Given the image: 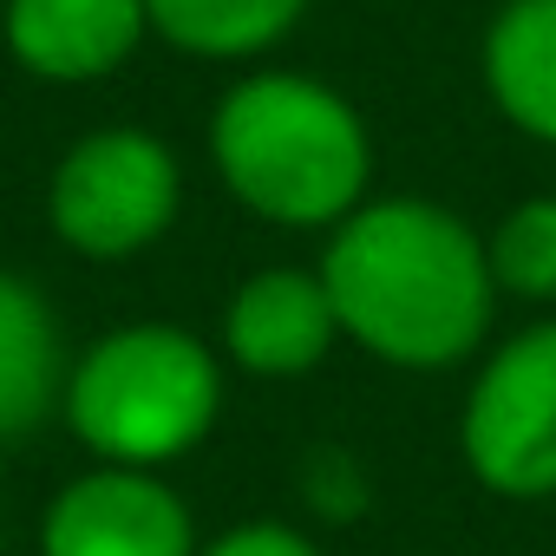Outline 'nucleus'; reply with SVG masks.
I'll use <instances>...</instances> for the list:
<instances>
[{"label": "nucleus", "instance_id": "nucleus-7", "mask_svg": "<svg viewBox=\"0 0 556 556\" xmlns=\"http://www.w3.org/2000/svg\"><path fill=\"white\" fill-rule=\"evenodd\" d=\"M334 334H341L334 295L308 268H262V275H249V282L229 295V315H223V348L255 380L315 374L328 361Z\"/></svg>", "mask_w": 556, "mask_h": 556}, {"label": "nucleus", "instance_id": "nucleus-13", "mask_svg": "<svg viewBox=\"0 0 556 556\" xmlns=\"http://www.w3.org/2000/svg\"><path fill=\"white\" fill-rule=\"evenodd\" d=\"M302 497H308L315 517H328V523H354V517L367 510V471H361V458L341 452V445L308 452V465H302Z\"/></svg>", "mask_w": 556, "mask_h": 556}, {"label": "nucleus", "instance_id": "nucleus-3", "mask_svg": "<svg viewBox=\"0 0 556 556\" xmlns=\"http://www.w3.org/2000/svg\"><path fill=\"white\" fill-rule=\"evenodd\" d=\"M223 406L216 354L164 321H131L92 341L66 380V419L105 465H164L203 445Z\"/></svg>", "mask_w": 556, "mask_h": 556}, {"label": "nucleus", "instance_id": "nucleus-5", "mask_svg": "<svg viewBox=\"0 0 556 556\" xmlns=\"http://www.w3.org/2000/svg\"><path fill=\"white\" fill-rule=\"evenodd\" d=\"M465 465L497 497L556 491V321L510 334L465 393Z\"/></svg>", "mask_w": 556, "mask_h": 556}, {"label": "nucleus", "instance_id": "nucleus-10", "mask_svg": "<svg viewBox=\"0 0 556 556\" xmlns=\"http://www.w3.org/2000/svg\"><path fill=\"white\" fill-rule=\"evenodd\" d=\"M484 86L497 112L556 144V0H510L484 34Z\"/></svg>", "mask_w": 556, "mask_h": 556}, {"label": "nucleus", "instance_id": "nucleus-12", "mask_svg": "<svg viewBox=\"0 0 556 556\" xmlns=\"http://www.w3.org/2000/svg\"><path fill=\"white\" fill-rule=\"evenodd\" d=\"M497 289L523 302H556V197H523L491 236Z\"/></svg>", "mask_w": 556, "mask_h": 556}, {"label": "nucleus", "instance_id": "nucleus-11", "mask_svg": "<svg viewBox=\"0 0 556 556\" xmlns=\"http://www.w3.org/2000/svg\"><path fill=\"white\" fill-rule=\"evenodd\" d=\"M151 27L197 60H249L282 40L308 0H144Z\"/></svg>", "mask_w": 556, "mask_h": 556}, {"label": "nucleus", "instance_id": "nucleus-14", "mask_svg": "<svg viewBox=\"0 0 556 556\" xmlns=\"http://www.w3.org/2000/svg\"><path fill=\"white\" fill-rule=\"evenodd\" d=\"M197 556H321L302 530H289V523H275V517H255V523H236V530H223L210 549H197Z\"/></svg>", "mask_w": 556, "mask_h": 556}, {"label": "nucleus", "instance_id": "nucleus-1", "mask_svg": "<svg viewBox=\"0 0 556 556\" xmlns=\"http://www.w3.org/2000/svg\"><path fill=\"white\" fill-rule=\"evenodd\" d=\"M341 334L393 367H452L491 328V242L426 197L361 203L321 255Z\"/></svg>", "mask_w": 556, "mask_h": 556}, {"label": "nucleus", "instance_id": "nucleus-4", "mask_svg": "<svg viewBox=\"0 0 556 556\" xmlns=\"http://www.w3.org/2000/svg\"><path fill=\"white\" fill-rule=\"evenodd\" d=\"M177 197H184V177H177L170 144L151 131L112 125V131L79 138L60 157L47 210H53V229L66 249L118 262L170 229Z\"/></svg>", "mask_w": 556, "mask_h": 556}, {"label": "nucleus", "instance_id": "nucleus-2", "mask_svg": "<svg viewBox=\"0 0 556 556\" xmlns=\"http://www.w3.org/2000/svg\"><path fill=\"white\" fill-rule=\"evenodd\" d=\"M210 157L242 210L282 229H328L354 216L374 170L361 112L302 73H255L229 86L210 118Z\"/></svg>", "mask_w": 556, "mask_h": 556}, {"label": "nucleus", "instance_id": "nucleus-8", "mask_svg": "<svg viewBox=\"0 0 556 556\" xmlns=\"http://www.w3.org/2000/svg\"><path fill=\"white\" fill-rule=\"evenodd\" d=\"M0 27H8V53L34 79L86 86L138 53L151 8L144 0H0Z\"/></svg>", "mask_w": 556, "mask_h": 556}, {"label": "nucleus", "instance_id": "nucleus-6", "mask_svg": "<svg viewBox=\"0 0 556 556\" xmlns=\"http://www.w3.org/2000/svg\"><path fill=\"white\" fill-rule=\"evenodd\" d=\"M40 556H197V523L151 465H99L47 504Z\"/></svg>", "mask_w": 556, "mask_h": 556}, {"label": "nucleus", "instance_id": "nucleus-9", "mask_svg": "<svg viewBox=\"0 0 556 556\" xmlns=\"http://www.w3.org/2000/svg\"><path fill=\"white\" fill-rule=\"evenodd\" d=\"M66 334L53 302L27 275L0 268V445L34 439L53 406H66Z\"/></svg>", "mask_w": 556, "mask_h": 556}]
</instances>
